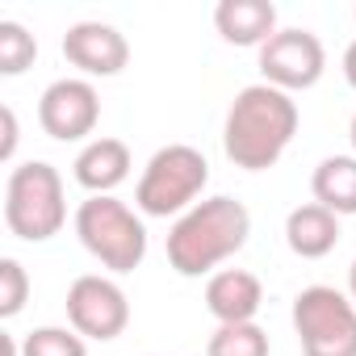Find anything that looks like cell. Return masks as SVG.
Instances as JSON below:
<instances>
[{
    "label": "cell",
    "mask_w": 356,
    "mask_h": 356,
    "mask_svg": "<svg viewBox=\"0 0 356 356\" xmlns=\"http://www.w3.org/2000/svg\"><path fill=\"white\" fill-rule=\"evenodd\" d=\"M343 80L356 88V42H348V51H343Z\"/></svg>",
    "instance_id": "cell-21"
},
{
    "label": "cell",
    "mask_w": 356,
    "mask_h": 356,
    "mask_svg": "<svg viewBox=\"0 0 356 356\" xmlns=\"http://www.w3.org/2000/svg\"><path fill=\"white\" fill-rule=\"evenodd\" d=\"M314 202L335 218L356 214V155H327L310 176Z\"/></svg>",
    "instance_id": "cell-15"
},
{
    "label": "cell",
    "mask_w": 356,
    "mask_h": 356,
    "mask_svg": "<svg viewBox=\"0 0 356 356\" xmlns=\"http://www.w3.org/2000/svg\"><path fill=\"white\" fill-rule=\"evenodd\" d=\"M323 67H327V51H323V42L310 30H277L260 47L264 84L281 88V92L314 88L323 80Z\"/></svg>",
    "instance_id": "cell-8"
},
{
    "label": "cell",
    "mask_w": 356,
    "mask_h": 356,
    "mask_svg": "<svg viewBox=\"0 0 356 356\" xmlns=\"http://www.w3.org/2000/svg\"><path fill=\"white\" fill-rule=\"evenodd\" d=\"M63 55L84 76H118L126 67V59H130V47L105 22H76L63 34Z\"/></svg>",
    "instance_id": "cell-10"
},
{
    "label": "cell",
    "mask_w": 356,
    "mask_h": 356,
    "mask_svg": "<svg viewBox=\"0 0 356 356\" xmlns=\"http://www.w3.org/2000/svg\"><path fill=\"white\" fill-rule=\"evenodd\" d=\"M22 356H88L84 335L67 327H38L22 339Z\"/></svg>",
    "instance_id": "cell-18"
},
{
    "label": "cell",
    "mask_w": 356,
    "mask_h": 356,
    "mask_svg": "<svg viewBox=\"0 0 356 356\" xmlns=\"http://www.w3.org/2000/svg\"><path fill=\"white\" fill-rule=\"evenodd\" d=\"M38 122L59 143H80L101 122V97L88 80H55L38 101Z\"/></svg>",
    "instance_id": "cell-9"
},
{
    "label": "cell",
    "mask_w": 356,
    "mask_h": 356,
    "mask_svg": "<svg viewBox=\"0 0 356 356\" xmlns=\"http://www.w3.org/2000/svg\"><path fill=\"white\" fill-rule=\"evenodd\" d=\"M352 17H356V9H352Z\"/></svg>",
    "instance_id": "cell-24"
},
{
    "label": "cell",
    "mask_w": 356,
    "mask_h": 356,
    "mask_svg": "<svg viewBox=\"0 0 356 356\" xmlns=\"http://www.w3.org/2000/svg\"><path fill=\"white\" fill-rule=\"evenodd\" d=\"M348 134H352V147H356V113H352V130Z\"/></svg>",
    "instance_id": "cell-23"
},
{
    "label": "cell",
    "mask_w": 356,
    "mask_h": 356,
    "mask_svg": "<svg viewBox=\"0 0 356 356\" xmlns=\"http://www.w3.org/2000/svg\"><path fill=\"white\" fill-rule=\"evenodd\" d=\"M293 134H298L293 97L273 88V84H248V88H239V97L227 109L222 147H227V159L235 168L264 172L285 155Z\"/></svg>",
    "instance_id": "cell-1"
},
{
    "label": "cell",
    "mask_w": 356,
    "mask_h": 356,
    "mask_svg": "<svg viewBox=\"0 0 356 356\" xmlns=\"http://www.w3.org/2000/svg\"><path fill=\"white\" fill-rule=\"evenodd\" d=\"M67 318H72V331L109 343V339H118L126 331L130 302H126V293H122L118 281L97 277V273H84L67 289Z\"/></svg>",
    "instance_id": "cell-7"
},
{
    "label": "cell",
    "mask_w": 356,
    "mask_h": 356,
    "mask_svg": "<svg viewBox=\"0 0 356 356\" xmlns=\"http://www.w3.org/2000/svg\"><path fill=\"white\" fill-rule=\"evenodd\" d=\"M206 356H268V331L260 323H218Z\"/></svg>",
    "instance_id": "cell-16"
},
{
    "label": "cell",
    "mask_w": 356,
    "mask_h": 356,
    "mask_svg": "<svg viewBox=\"0 0 356 356\" xmlns=\"http://www.w3.org/2000/svg\"><path fill=\"white\" fill-rule=\"evenodd\" d=\"M76 235L88 248V256L101 260L109 273H134L143 264V256H147V227H143V218L126 202H118L113 193L80 202Z\"/></svg>",
    "instance_id": "cell-5"
},
{
    "label": "cell",
    "mask_w": 356,
    "mask_h": 356,
    "mask_svg": "<svg viewBox=\"0 0 356 356\" xmlns=\"http://www.w3.org/2000/svg\"><path fill=\"white\" fill-rule=\"evenodd\" d=\"M260 302H264V289L243 268H222L206 281V310L218 323H256Z\"/></svg>",
    "instance_id": "cell-12"
},
{
    "label": "cell",
    "mask_w": 356,
    "mask_h": 356,
    "mask_svg": "<svg viewBox=\"0 0 356 356\" xmlns=\"http://www.w3.org/2000/svg\"><path fill=\"white\" fill-rule=\"evenodd\" d=\"M285 243H289V252L302 256V260H323V256L335 252V243H339V218H335L331 210H323L318 202L298 206V210H289V218H285Z\"/></svg>",
    "instance_id": "cell-14"
},
{
    "label": "cell",
    "mask_w": 356,
    "mask_h": 356,
    "mask_svg": "<svg viewBox=\"0 0 356 356\" xmlns=\"http://www.w3.org/2000/svg\"><path fill=\"white\" fill-rule=\"evenodd\" d=\"M0 118H5V147H0V155L13 159V147H17V118H13V109H9V105L0 109Z\"/></svg>",
    "instance_id": "cell-20"
},
{
    "label": "cell",
    "mask_w": 356,
    "mask_h": 356,
    "mask_svg": "<svg viewBox=\"0 0 356 356\" xmlns=\"http://www.w3.org/2000/svg\"><path fill=\"white\" fill-rule=\"evenodd\" d=\"M38 59V42L22 22H0V72L5 76H22L26 67H34Z\"/></svg>",
    "instance_id": "cell-17"
},
{
    "label": "cell",
    "mask_w": 356,
    "mask_h": 356,
    "mask_svg": "<svg viewBox=\"0 0 356 356\" xmlns=\"http://www.w3.org/2000/svg\"><path fill=\"white\" fill-rule=\"evenodd\" d=\"M348 298L356 302V260H352V268H348Z\"/></svg>",
    "instance_id": "cell-22"
},
{
    "label": "cell",
    "mask_w": 356,
    "mask_h": 356,
    "mask_svg": "<svg viewBox=\"0 0 356 356\" xmlns=\"http://www.w3.org/2000/svg\"><path fill=\"white\" fill-rule=\"evenodd\" d=\"M67 222L63 176L47 159L17 163L5 181V227L26 243H47Z\"/></svg>",
    "instance_id": "cell-3"
},
{
    "label": "cell",
    "mask_w": 356,
    "mask_h": 356,
    "mask_svg": "<svg viewBox=\"0 0 356 356\" xmlns=\"http://www.w3.org/2000/svg\"><path fill=\"white\" fill-rule=\"evenodd\" d=\"M214 26L231 47H264L277 34V9L268 0H222Z\"/></svg>",
    "instance_id": "cell-13"
},
{
    "label": "cell",
    "mask_w": 356,
    "mask_h": 356,
    "mask_svg": "<svg viewBox=\"0 0 356 356\" xmlns=\"http://www.w3.org/2000/svg\"><path fill=\"white\" fill-rule=\"evenodd\" d=\"M252 235V214L235 197L197 202L168 231V264L181 277H206L235 252H243Z\"/></svg>",
    "instance_id": "cell-2"
},
{
    "label": "cell",
    "mask_w": 356,
    "mask_h": 356,
    "mask_svg": "<svg viewBox=\"0 0 356 356\" xmlns=\"http://www.w3.org/2000/svg\"><path fill=\"white\" fill-rule=\"evenodd\" d=\"M72 172H76V185L80 189H88L92 197H109L130 176V147L122 138H92L76 155Z\"/></svg>",
    "instance_id": "cell-11"
},
{
    "label": "cell",
    "mask_w": 356,
    "mask_h": 356,
    "mask_svg": "<svg viewBox=\"0 0 356 356\" xmlns=\"http://www.w3.org/2000/svg\"><path fill=\"white\" fill-rule=\"evenodd\" d=\"M293 331L302 356H356V302L331 285H310L293 298Z\"/></svg>",
    "instance_id": "cell-6"
},
{
    "label": "cell",
    "mask_w": 356,
    "mask_h": 356,
    "mask_svg": "<svg viewBox=\"0 0 356 356\" xmlns=\"http://www.w3.org/2000/svg\"><path fill=\"white\" fill-rule=\"evenodd\" d=\"M26 298H30V277H26V268H22L13 256H5V260H0V318L22 314Z\"/></svg>",
    "instance_id": "cell-19"
},
{
    "label": "cell",
    "mask_w": 356,
    "mask_h": 356,
    "mask_svg": "<svg viewBox=\"0 0 356 356\" xmlns=\"http://www.w3.org/2000/svg\"><path fill=\"white\" fill-rule=\"evenodd\" d=\"M210 181V163L197 147L189 143H172V147H159L143 176H138V189H134V206L147 214V218H168V214H189L193 202L202 197Z\"/></svg>",
    "instance_id": "cell-4"
}]
</instances>
